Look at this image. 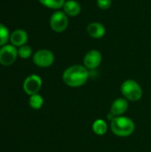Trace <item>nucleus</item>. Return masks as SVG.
<instances>
[{
  "mask_svg": "<svg viewBox=\"0 0 151 152\" xmlns=\"http://www.w3.org/2000/svg\"><path fill=\"white\" fill-rule=\"evenodd\" d=\"M89 77L88 69L83 65H73L69 67L62 74L63 82L70 87H80L84 86Z\"/></svg>",
  "mask_w": 151,
  "mask_h": 152,
  "instance_id": "1",
  "label": "nucleus"
},
{
  "mask_svg": "<svg viewBox=\"0 0 151 152\" xmlns=\"http://www.w3.org/2000/svg\"><path fill=\"white\" fill-rule=\"evenodd\" d=\"M111 131L117 136L125 137L131 135L135 128L133 121L125 117H115L111 120Z\"/></svg>",
  "mask_w": 151,
  "mask_h": 152,
  "instance_id": "2",
  "label": "nucleus"
},
{
  "mask_svg": "<svg viewBox=\"0 0 151 152\" xmlns=\"http://www.w3.org/2000/svg\"><path fill=\"white\" fill-rule=\"evenodd\" d=\"M8 39H10V35L7 28L2 24H0V46H4Z\"/></svg>",
  "mask_w": 151,
  "mask_h": 152,
  "instance_id": "16",
  "label": "nucleus"
},
{
  "mask_svg": "<svg viewBox=\"0 0 151 152\" xmlns=\"http://www.w3.org/2000/svg\"><path fill=\"white\" fill-rule=\"evenodd\" d=\"M62 8L63 12L71 17H76L81 12V4L76 0H67Z\"/></svg>",
  "mask_w": 151,
  "mask_h": 152,
  "instance_id": "11",
  "label": "nucleus"
},
{
  "mask_svg": "<svg viewBox=\"0 0 151 152\" xmlns=\"http://www.w3.org/2000/svg\"><path fill=\"white\" fill-rule=\"evenodd\" d=\"M33 61L36 66L40 68H47L53 63L54 55L50 50L41 49L34 53Z\"/></svg>",
  "mask_w": 151,
  "mask_h": 152,
  "instance_id": "5",
  "label": "nucleus"
},
{
  "mask_svg": "<svg viewBox=\"0 0 151 152\" xmlns=\"http://www.w3.org/2000/svg\"><path fill=\"white\" fill-rule=\"evenodd\" d=\"M44 6L50 9H60L63 7L67 0H38Z\"/></svg>",
  "mask_w": 151,
  "mask_h": 152,
  "instance_id": "14",
  "label": "nucleus"
},
{
  "mask_svg": "<svg viewBox=\"0 0 151 152\" xmlns=\"http://www.w3.org/2000/svg\"><path fill=\"white\" fill-rule=\"evenodd\" d=\"M86 31L91 37L95 39H100L104 37L106 33V28L101 23L94 21L88 24L86 28Z\"/></svg>",
  "mask_w": 151,
  "mask_h": 152,
  "instance_id": "10",
  "label": "nucleus"
},
{
  "mask_svg": "<svg viewBox=\"0 0 151 152\" xmlns=\"http://www.w3.org/2000/svg\"><path fill=\"white\" fill-rule=\"evenodd\" d=\"M121 92L125 99L131 102H137L142 96V89L141 86L134 80H125L121 86Z\"/></svg>",
  "mask_w": 151,
  "mask_h": 152,
  "instance_id": "3",
  "label": "nucleus"
},
{
  "mask_svg": "<svg viewBox=\"0 0 151 152\" xmlns=\"http://www.w3.org/2000/svg\"><path fill=\"white\" fill-rule=\"evenodd\" d=\"M93 131L98 135H103L108 131V125L102 119H97L93 124Z\"/></svg>",
  "mask_w": 151,
  "mask_h": 152,
  "instance_id": "13",
  "label": "nucleus"
},
{
  "mask_svg": "<svg viewBox=\"0 0 151 152\" xmlns=\"http://www.w3.org/2000/svg\"><path fill=\"white\" fill-rule=\"evenodd\" d=\"M10 41L14 46H22L28 41V34L23 29H17L10 36Z\"/></svg>",
  "mask_w": 151,
  "mask_h": 152,
  "instance_id": "12",
  "label": "nucleus"
},
{
  "mask_svg": "<svg viewBox=\"0 0 151 152\" xmlns=\"http://www.w3.org/2000/svg\"><path fill=\"white\" fill-rule=\"evenodd\" d=\"M29 106L34 109V110H39L42 108L43 104H44V99L41 95H39L38 94H33L30 95L29 97Z\"/></svg>",
  "mask_w": 151,
  "mask_h": 152,
  "instance_id": "15",
  "label": "nucleus"
},
{
  "mask_svg": "<svg viewBox=\"0 0 151 152\" xmlns=\"http://www.w3.org/2000/svg\"><path fill=\"white\" fill-rule=\"evenodd\" d=\"M31 54H32V49L28 45H24L20 46L18 50V55L22 59H28L31 56Z\"/></svg>",
  "mask_w": 151,
  "mask_h": 152,
  "instance_id": "17",
  "label": "nucleus"
},
{
  "mask_svg": "<svg viewBox=\"0 0 151 152\" xmlns=\"http://www.w3.org/2000/svg\"><path fill=\"white\" fill-rule=\"evenodd\" d=\"M69 25V18L68 15L61 11L54 12L50 18V27L51 28L57 32H63Z\"/></svg>",
  "mask_w": 151,
  "mask_h": 152,
  "instance_id": "4",
  "label": "nucleus"
},
{
  "mask_svg": "<svg viewBox=\"0 0 151 152\" xmlns=\"http://www.w3.org/2000/svg\"><path fill=\"white\" fill-rule=\"evenodd\" d=\"M128 106H129L128 102L125 98H118V99L115 100L111 105L109 116L112 118H114L115 117L122 116L127 110Z\"/></svg>",
  "mask_w": 151,
  "mask_h": 152,
  "instance_id": "9",
  "label": "nucleus"
},
{
  "mask_svg": "<svg viewBox=\"0 0 151 152\" xmlns=\"http://www.w3.org/2000/svg\"><path fill=\"white\" fill-rule=\"evenodd\" d=\"M18 50L14 45H6L0 48V64L4 66L12 65L17 59Z\"/></svg>",
  "mask_w": 151,
  "mask_h": 152,
  "instance_id": "6",
  "label": "nucleus"
},
{
  "mask_svg": "<svg viewBox=\"0 0 151 152\" xmlns=\"http://www.w3.org/2000/svg\"><path fill=\"white\" fill-rule=\"evenodd\" d=\"M102 61V55L100 51L90 50L84 57V66L87 69H94L100 66Z\"/></svg>",
  "mask_w": 151,
  "mask_h": 152,
  "instance_id": "8",
  "label": "nucleus"
},
{
  "mask_svg": "<svg viewBox=\"0 0 151 152\" xmlns=\"http://www.w3.org/2000/svg\"><path fill=\"white\" fill-rule=\"evenodd\" d=\"M42 87V79L37 75L28 77L23 83V90L28 95L36 94Z\"/></svg>",
  "mask_w": 151,
  "mask_h": 152,
  "instance_id": "7",
  "label": "nucleus"
},
{
  "mask_svg": "<svg viewBox=\"0 0 151 152\" xmlns=\"http://www.w3.org/2000/svg\"><path fill=\"white\" fill-rule=\"evenodd\" d=\"M97 6L101 10H108L112 4V0H97Z\"/></svg>",
  "mask_w": 151,
  "mask_h": 152,
  "instance_id": "18",
  "label": "nucleus"
}]
</instances>
